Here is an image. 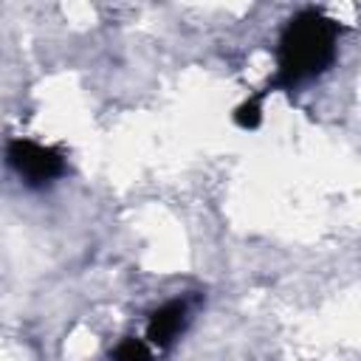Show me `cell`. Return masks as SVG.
<instances>
[{"mask_svg":"<svg viewBox=\"0 0 361 361\" xmlns=\"http://www.w3.org/2000/svg\"><path fill=\"white\" fill-rule=\"evenodd\" d=\"M338 42V23L324 17L322 11H302L296 14L279 39V71L271 79L268 90L293 87L305 79L319 76L336 59Z\"/></svg>","mask_w":361,"mask_h":361,"instance_id":"cell-1","label":"cell"},{"mask_svg":"<svg viewBox=\"0 0 361 361\" xmlns=\"http://www.w3.org/2000/svg\"><path fill=\"white\" fill-rule=\"evenodd\" d=\"M6 161L8 166L25 178V183L31 186H48L54 183L56 178L65 175V158L51 149V147H42L37 141H28V138H14L8 141L6 147Z\"/></svg>","mask_w":361,"mask_h":361,"instance_id":"cell-2","label":"cell"},{"mask_svg":"<svg viewBox=\"0 0 361 361\" xmlns=\"http://www.w3.org/2000/svg\"><path fill=\"white\" fill-rule=\"evenodd\" d=\"M186 324V305L183 302H166L158 310H152L147 322V341L155 347H169Z\"/></svg>","mask_w":361,"mask_h":361,"instance_id":"cell-3","label":"cell"},{"mask_svg":"<svg viewBox=\"0 0 361 361\" xmlns=\"http://www.w3.org/2000/svg\"><path fill=\"white\" fill-rule=\"evenodd\" d=\"M110 358H113V361H152L149 347H147L144 341L133 338V336L121 338V341L116 344V350L110 353Z\"/></svg>","mask_w":361,"mask_h":361,"instance_id":"cell-4","label":"cell"},{"mask_svg":"<svg viewBox=\"0 0 361 361\" xmlns=\"http://www.w3.org/2000/svg\"><path fill=\"white\" fill-rule=\"evenodd\" d=\"M265 93H268V90H262L259 96H254V99L243 102V104L234 110V121H237L240 127L254 130V127L259 124V118H262V107H259V102H262V96H265Z\"/></svg>","mask_w":361,"mask_h":361,"instance_id":"cell-5","label":"cell"}]
</instances>
